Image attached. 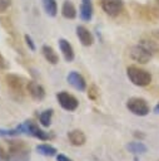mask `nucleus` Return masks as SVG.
<instances>
[{
	"label": "nucleus",
	"mask_w": 159,
	"mask_h": 161,
	"mask_svg": "<svg viewBox=\"0 0 159 161\" xmlns=\"http://www.w3.org/2000/svg\"><path fill=\"white\" fill-rule=\"evenodd\" d=\"M30 150L23 141H10L8 151V161H28Z\"/></svg>",
	"instance_id": "1"
},
{
	"label": "nucleus",
	"mask_w": 159,
	"mask_h": 161,
	"mask_svg": "<svg viewBox=\"0 0 159 161\" xmlns=\"http://www.w3.org/2000/svg\"><path fill=\"white\" fill-rule=\"evenodd\" d=\"M126 75H128L129 80H130L133 84L138 86V87H146V86H149L150 82H151V74H150L148 70H145V69H143V68H139V67H136V65H130V67H128V69H126Z\"/></svg>",
	"instance_id": "2"
},
{
	"label": "nucleus",
	"mask_w": 159,
	"mask_h": 161,
	"mask_svg": "<svg viewBox=\"0 0 159 161\" xmlns=\"http://www.w3.org/2000/svg\"><path fill=\"white\" fill-rule=\"evenodd\" d=\"M126 108L135 116H146L150 111L148 102L141 97H131L126 101Z\"/></svg>",
	"instance_id": "3"
},
{
	"label": "nucleus",
	"mask_w": 159,
	"mask_h": 161,
	"mask_svg": "<svg viewBox=\"0 0 159 161\" xmlns=\"http://www.w3.org/2000/svg\"><path fill=\"white\" fill-rule=\"evenodd\" d=\"M19 127H20L21 133H25V135H28V136H33V137L39 138V140H43V141L50 138V136H49L48 132H45V131H43L41 128H39V126L35 125V123L31 122V121H25L24 123L19 125Z\"/></svg>",
	"instance_id": "4"
},
{
	"label": "nucleus",
	"mask_w": 159,
	"mask_h": 161,
	"mask_svg": "<svg viewBox=\"0 0 159 161\" xmlns=\"http://www.w3.org/2000/svg\"><path fill=\"white\" fill-rule=\"evenodd\" d=\"M151 52L144 47L143 44H138V45H134L129 49V55L130 58L134 60V62H138V63H141V64H145L150 60L151 58Z\"/></svg>",
	"instance_id": "5"
},
{
	"label": "nucleus",
	"mask_w": 159,
	"mask_h": 161,
	"mask_svg": "<svg viewBox=\"0 0 159 161\" xmlns=\"http://www.w3.org/2000/svg\"><path fill=\"white\" fill-rule=\"evenodd\" d=\"M5 82H6V86L9 87V89L11 91V93L16 94L18 97H23L25 94L24 79L21 77H19L16 74H6Z\"/></svg>",
	"instance_id": "6"
},
{
	"label": "nucleus",
	"mask_w": 159,
	"mask_h": 161,
	"mask_svg": "<svg viewBox=\"0 0 159 161\" xmlns=\"http://www.w3.org/2000/svg\"><path fill=\"white\" fill-rule=\"evenodd\" d=\"M56 98H58L59 104L66 111H75L78 108V106H79V101L73 94H70V93H68L65 91L59 92L56 94Z\"/></svg>",
	"instance_id": "7"
},
{
	"label": "nucleus",
	"mask_w": 159,
	"mask_h": 161,
	"mask_svg": "<svg viewBox=\"0 0 159 161\" xmlns=\"http://www.w3.org/2000/svg\"><path fill=\"white\" fill-rule=\"evenodd\" d=\"M123 0H101V9L109 16H116L123 10Z\"/></svg>",
	"instance_id": "8"
},
{
	"label": "nucleus",
	"mask_w": 159,
	"mask_h": 161,
	"mask_svg": "<svg viewBox=\"0 0 159 161\" xmlns=\"http://www.w3.org/2000/svg\"><path fill=\"white\" fill-rule=\"evenodd\" d=\"M68 82L75 88V89H78V91H80V92H83V91H85V88H86V82H85V79H84V77L80 74V73H78V72H70L69 74H68Z\"/></svg>",
	"instance_id": "9"
},
{
	"label": "nucleus",
	"mask_w": 159,
	"mask_h": 161,
	"mask_svg": "<svg viewBox=\"0 0 159 161\" xmlns=\"http://www.w3.org/2000/svg\"><path fill=\"white\" fill-rule=\"evenodd\" d=\"M26 88H28L29 94H30L34 99L40 101V99H43V98L45 97V91H44V88H43L39 83H36L35 80H29Z\"/></svg>",
	"instance_id": "10"
},
{
	"label": "nucleus",
	"mask_w": 159,
	"mask_h": 161,
	"mask_svg": "<svg viewBox=\"0 0 159 161\" xmlns=\"http://www.w3.org/2000/svg\"><path fill=\"white\" fill-rule=\"evenodd\" d=\"M76 35H78L80 43H81L84 47H89V45H91L93 42H94L91 33H90L84 25H78V26H76Z\"/></svg>",
	"instance_id": "11"
},
{
	"label": "nucleus",
	"mask_w": 159,
	"mask_h": 161,
	"mask_svg": "<svg viewBox=\"0 0 159 161\" xmlns=\"http://www.w3.org/2000/svg\"><path fill=\"white\" fill-rule=\"evenodd\" d=\"M59 48H60V52L63 53V55H64L66 62H71L74 59L73 47L66 39H59Z\"/></svg>",
	"instance_id": "12"
},
{
	"label": "nucleus",
	"mask_w": 159,
	"mask_h": 161,
	"mask_svg": "<svg viewBox=\"0 0 159 161\" xmlns=\"http://www.w3.org/2000/svg\"><path fill=\"white\" fill-rule=\"evenodd\" d=\"M93 16V4L91 0H81L80 4V18L84 21H89Z\"/></svg>",
	"instance_id": "13"
},
{
	"label": "nucleus",
	"mask_w": 159,
	"mask_h": 161,
	"mask_svg": "<svg viewBox=\"0 0 159 161\" xmlns=\"http://www.w3.org/2000/svg\"><path fill=\"white\" fill-rule=\"evenodd\" d=\"M68 137H69V141L71 142V145H74V146H81V145L85 143V140H86L84 132L80 131V130H73V131H70L68 133Z\"/></svg>",
	"instance_id": "14"
},
{
	"label": "nucleus",
	"mask_w": 159,
	"mask_h": 161,
	"mask_svg": "<svg viewBox=\"0 0 159 161\" xmlns=\"http://www.w3.org/2000/svg\"><path fill=\"white\" fill-rule=\"evenodd\" d=\"M41 52H43L44 58H45L50 64H58V63H59V57H58V54L55 53V50H54L51 47H49V45H43Z\"/></svg>",
	"instance_id": "15"
},
{
	"label": "nucleus",
	"mask_w": 159,
	"mask_h": 161,
	"mask_svg": "<svg viewBox=\"0 0 159 161\" xmlns=\"http://www.w3.org/2000/svg\"><path fill=\"white\" fill-rule=\"evenodd\" d=\"M61 14L66 19H74L76 16V9H75L74 4L69 0H65L61 6Z\"/></svg>",
	"instance_id": "16"
},
{
	"label": "nucleus",
	"mask_w": 159,
	"mask_h": 161,
	"mask_svg": "<svg viewBox=\"0 0 159 161\" xmlns=\"http://www.w3.org/2000/svg\"><path fill=\"white\" fill-rule=\"evenodd\" d=\"M44 10L49 16H55L58 14V4L55 0H41Z\"/></svg>",
	"instance_id": "17"
},
{
	"label": "nucleus",
	"mask_w": 159,
	"mask_h": 161,
	"mask_svg": "<svg viewBox=\"0 0 159 161\" xmlns=\"http://www.w3.org/2000/svg\"><path fill=\"white\" fill-rule=\"evenodd\" d=\"M36 151L40 153V155H44V156H48V157H51V156H55L56 155V148L48 145V143H41V145H38L36 146Z\"/></svg>",
	"instance_id": "18"
},
{
	"label": "nucleus",
	"mask_w": 159,
	"mask_h": 161,
	"mask_svg": "<svg viewBox=\"0 0 159 161\" xmlns=\"http://www.w3.org/2000/svg\"><path fill=\"white\" fill-rule=\"evenodd\" d=\"M126 148H128L131 153H134V155H140V153L146 152V146H145L143 142H140V141L130 142V143L126 146Z\"/></svg>",
	"instance_id": "19"
},
{
	"label": "nucleus",
	"mask_w": 159,
	"mask_h": 161,
	"mask_svg": "<svg viewBox=\"0 0 159 161\" xmlns=\"http://www.w3.org/2000/svg\"><path fill=\"white\" fill-rule=\"evenodd\" d=\"M51 116H53V109H45L40 113L39 116V122L44 127H49L51 123Z\"/></svg>",
	"instance_id": "20"
},
{
	"label": "nucleus",
	"mask_w": 159,
	"mask_h": 161,
	"mask_svg": "<svg viewBox=\"0 0 159 161\" xmlns=\"http://www.w3.org/2000/svg\"><path fill=\"white\" fill-rule=\"evenodd\" d=\"M88 97H89L90 99H93V101H96V99H98V97H99V89H98L96 86H91V87L89 88Z\"/></svg>",
	"instance_id": "21"
},
{
	"label": "nucleus",
	"mask_w": 159,
	"mask_h": 161,
	"mask_svg": "<svg viewBox=\"0 0 159 161\" xmlns=\"http://www.w3.org/2000/svg\"><path fill=\"white\" fill-rule=\"evenodd\" d=\"M11 0H0V13H5L10 6Z\"/></svg>",
	"instance_id": "22"
},
{
	"label": "nucleus",
	"mask_w": 159,
	"mask_h": 161,
	"mask_svg": "<svg viewBox=\"0 0 159 161\" xmlns=\"http://www.w3.org/2000/svg\"><path fill=\"white\" fill-rule=\"evenodd\" d=\"M25 42H26L28 47L30 48V50H35V44H34L33 39H31V38H30L29 35H25Z\"/></svg>",
	"instance_id": "23"
},
{
	"label": "nucleus",
	"mask_w": 159,
	"mask_h": 161,
	"mask_svg": "<svg viewBox=\"0 0 159 161\" xmlns=\"http://www.w3.org/2000/svg\"><path fill=\"white\" fill-rule=\"evenodd\" d=\"M56 161H73L71 158H69L68 156H65V155H61V153H59V155H56Z\"/></svg>",
	"instance_id": "24"
},
{
	"label": "nucleus",
	"mask_w": 159,
	"mask_h": 161,
	"mask_svg": "<svg viewBox=\"0 0 159 161\" xmlns=\"http://www.w3.org/2000/svg\"><path fill=\"white\" fill-rule=\"evenodd\" d=\"M8 65H6V63H5V59L3 58V55L0 54V69H4V68H6Z\"/></svg>",
	"instance_id": "25"
},
{
	"label": "nucleus",
	"mask_w": 159,
	"mask_h": 161,
	"mask_svg": "<svg viewBox=\"0 0 159 161\" xmlns=\"http://www.w3.org/2000/svg\"><path fill=\"white\" fill-rule=\"evenodd\" d=\"M134 136H135V137H141V138L144 137V135H141V133H138V131L134 133Z\"/></svg>",
	"instance_id": "26"
},
{
	"label": "nucleus",
	"mask_w": 159,
	"mask_h": 161,
	"mask_svg": "<svg viewBox=\"0 0 159 161\" xmlns=\"http://www.w3.org/2000/svg\"><path fill=\"white\" fill-rule=\"evenodd\" d=\"M154 112H155V113H159V103L154 107Z\"/></svg>",
	"instance_id": "27"
},
{
	"label": "nucleus",
	"mask_w": 159,
	"mask_h": 161,
	"mask_svg": "<svg viewBox=\"0 0 159 161\" xmlns=\"http://www.w3.org/2000/svg\"><path fill=\"white\" fill-rule=\"evenodd\" d=\"M156 1V4H158V6H159V0H155Z\"/></svg>",
	"instance_id": "28"
},
{
	"label": "nucleus",
	"mask_w": 159,
	"mask_h": 161,
	"mask_svg": "<svg viewBox=\"0 0 159 161\" xmlns=\"http://www.w3.org/2000/svg\"><path fill=\"white\" fill-rule=\"evenodd\" d=\"M158 161H159V160H158Z\"/></svg>",
	"instance_id": "29"
}]
</instances>
